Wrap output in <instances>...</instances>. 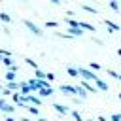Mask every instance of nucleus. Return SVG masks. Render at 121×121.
<instances>
[{"instance_id":"obj_1","label":"nucleus","mask_w":121,"mask_h":121,"mask_svg":"<svg viewBox=\"0 0 121 121\" xmlns=\"http://www.w3.org/2000/svg\"><path fill=\"white\" fill-rule=\"evenodd\" d=\"M23 25L30 30V34H34V36H38V38H42V36H43V30H42L36 23H32L30 19H23Z\"/></svg>"},{"instance_id":"obj_2","label":"nucleus","mask_w":121,"mask_h":121,"mask_svg":"<svg viewBox=\"0 0 121 121\" xmlns=\"http://www.w3.org/2000/svg\"><path fill=\"white\" fill-rule=\"evenodd\" d=\"M78 70H79V78H83L85 81H96V79H98V76H96L93 70H89V68L78 66Z\"/></svg>"},{"instance_id":"obj_3","label":"nucleus","mask_w":121,"mask_h":121,"mask_svg":"<svg viewBox=\"0 0 121 121\" xmlns=\"http://www.w3.org/2000/svg\"><path fill=\"white\" fill-rule=\"evenodd\" d=\"M53 110H55L57 113H60V115H70V108L64 106V104H60V102H55V104H53Z\"/></svg>"},{"instance_id":"obj_4","label":"nucleus","mask_w":121,"mask_h":121,"mask_svg":"<svg viewBox=\"0 0 121 121\" xmlns=\"http://www.w3.org/2000/svg\"><path fill=\"white\" fill-rule=\"evenodd\" d=\"M104 26L108 28V32H117V30H121V28H119V25H117V23H113L112 19H104Z\"/></svg>"},{"instance_id":"obj_5","label":"nucleus","mask_w":121,"mask_h":121,"mask_svg":"<svg viewBox=\"0 0 121 121\" xmlns=\"http://www.w3.org/2000/svg\"><path fill=\"white\" fill-rule=\"evenodd\" d=\"M79 85H81L87 93H98V89H96V87H95V83H91V81H85V79H83Z\"/></svg>"},{"instance_id":"obj_6","label":"nucleus","mask_w":121,"mask_h":121,"mask_svg":"<svg viewBox=\"0 0 121 121\" xmlns=\"http://www.w3.org/2000/svg\"><path fill=\"white\" fill-rule=\"evenodd\" d=\"M19 93H21L23 96H28V95H32V89H30V85H28L26 81H21V89H19Z\"/></svg>"},{"instance_id":"obj_7","label":"nucleus","mask_w":121,"mask_h":121,"mask_svg":"<svg viewBox=\"0 0 121 121\" xmlns=\"http://www.w3.org/2000/svg\"><path fill=\"white\" fill-rule=\"evenodd\" d=\"M79 28H81V30H91V32L96 30V26L91 25V23H87V21H79Z\"/></svg>"},{"instance_id":"obj_8","label":"nucleus","mask_w":121,"mask_h":121,"mask_svg":"<svg viewBox=\"0 0 121 121\" xmlns=\"http://www.w3.org/2000/svg\"><path fill=\"white\" fill-rule=\"evenodd\" d=\"M66 74H68L70 78H79V70H78V66H66Z\"/></svg>"},{"instance_id":"obj_9","label":"nucleus","mask_w":121,"mask_h":121,"mask_svg":"<svg viewBox=\"0 0 121 121\" xmlns=\"http://www.w3.org/2000/svg\"><path fill=\"white\" fill-rule=\"evenodd\" d=\"M95 87H96L98 91H108V83H106L104 79H100V78L95 81Z\"/></svg>"},{"instance_id":"obj_10","label":"nucleus","mask_w":121,"mask_h":121,"mask_svg":"<svg viewBox=\"0 0 121 121\" xmlns=\"http://www.w3.org/2000/svg\"><path fill=\"white\" fill-rule=\"evenodd\" d=\"M53 93H55L53 87H49V89H40V91H38V96H40V98H45V96H51Z\"/></svg>"},{"instance_id":"obj_11","label":"nucleus","mask_w":121,"mask_h":121,"mask_svg":"<svg viewBox=\"0 0 121 121\" xmlns=\"http://www.w3.org/2000/svg\"><path fill=\"white\" fill-rule=\"evenodd\" d=\"M64 23H66L68 26H72V28H79V21H78V19H70V17H64Z\"/></svg>"},{"instance_id":"obj_12","label":"nucleus","mask_w":121,"mask_h":121,"mask_svg":"<svg viewBox=\"0 0 121 121\" xmlns=\"http://www.w3.org/2000/svg\"><path fill=\"white\" fill-rule=\"evenodd\" d=\"M2 64L6 66V70H11V68L15 66V62H13V59H11V57H6V59H2Z\"/></svg>"},{"instance_id":"obj_13","label":"nucleus","mask_w":121,"mask_h":121,"mask_svg":"<svg viewBox=\"0 0 121 121\" xmlns=\"http://www.w3.org/2000/svg\"><path fill=\"white\" fill-rule=\"evenodd\" d=\"M0 21H2L4 25H9V23H11V15L6 13V11H0Z\"/></svg>"},{"instance_id":"obj_14","label":"nucleus","mask_w":121,"mask_h":121,"mask_svg":"<svg viewBox=\"0 0 121 121\" xmlns=\"http://www.w3.org/2000/svg\"><path fill=\"white\" fill-rule=\"evenodd\" d=\"M15 78H17V72L6 70V83H9V81H15Z\"/></svg>"},{"instance_id":"obj_15","label":"nucleus","mask_w":121,"mask_h":121,"mask_svg":"<svg viewBox=\"0 0 121 121\" xmlns=\"http://www.w3.org/2000/svg\"><path fill=\"white\" fill-rule=\"evenodd\" d=\"M108 6H110L115 13H119V11H121V8H119V0H110V4H108Z\"/></svg>"},{"instance_id":"obj_16","label":"nucleus","mask_w":121,"mask_h":121,"mask_svg":"<svg viewBox=\"0 0 121 121\" xmlns=\"http://www.w3.org/2000/svg\"><path fill=\"white\" fill-rule=\"evenodd\" d=\"M0 112H4L6 115H11V113L15 112V106H11V104H6V106H4V108H2Z\"/></svg>"},{"instance_id":"obj_17","label":"nucleus","mask_w":121,"mask_h":121,"mask_svg":"<svg viewBox=\"0 0 121 121\" xmlns=\"http://www.w3.org/2000/svg\"><path fill=\"white\" fill-rule=\"evenodd\" d=\"M70 115L74 117V121H85V119L81 117V113H79L78 110H70Z\"/></svg>"},{"instance_id":"obj_18","label":"nucleus","mask_w":121,"mask_h":121,"mask_svg":"<svg viewBox=\"0 0 121 121\" xmlns=\"http://www.w3.org/2000/svg\"><path fill=\"white\" fill-rule=\"evenodd\" d=\"M106 74H108V76H112L113 79L121 81V74H119V72H115V70H110V68H108V70H106Z\"/></svg>"},{"instance_id":"obj_19","label":"nucleus","mask_w":121,"mask_h":121,"mask_svg":"<svg viewBox=\"0 0 121 121\" xmlns=\"http://www.w3.org/2000/svg\"><path fill=\"white\" fill-rule=\"evenodd\" d=\"M25 64H28V66H32L34 70H38V68H40V66H38V62H36V60H32L30 57H26V59H25Z\"/></svg>"},{"instance_id":"obj_20","label":"nucleus","mask_w":121,"mask_h":121,"mask_svg":"<svg viewBox=\"0 0 121 121\" xmlns=\"http://www.w3.org/2000/svg\"><path fill=\"white\" fill-rule=\"evenodd\" d=\"M81 8H83V9H85V11H89V13H95V15H96V13H98V11H96V8H93V6H89V4H83V6H81Z\"/></svg>"},{"instance_id":"obj_21","label":"nucleus","mask_w":121,"mask_h":121,"mask_svg":"<svg viewBox=\"0 0 121 121\" xmlns=\"http://www.w3.org/2000/svg\"><path fill=\"white\" fill-rule=\"evenodd\" d=\"M34 76H36V79H45V72H43V70H40V68H38V70H34Z\"/></svg>"},{"instance_id":"obj_22","label":"nucleus","mask_w":121,"mask_h":121,"mask_svg":"<svg viewBox=\"0 0 121 121\" xmlns=\"http://www.w3.org/2000/svg\"><path fill=\"white\" fill-rule=\"evenodd\" d=\"M59 23L57 21H45V28H57Z\"/></svg>"},{"instance_id":"obj_23","label":"nucleus","mask_w":121,"mask_h":121,"mask_svg":"<svg viewBox=\"0 0 121 121\" xmlns=\"http://www.w3.org/2000/svg\"><path fill=\"white\" fill-rule=\"evenodd\" d=\"M100 68H102V66H100L98 62H91V64H89V70H93V72H96V70H100Z\"/></svg>"},{"instance_id":"obj_24","label":"nucleus","mask_w":121,"mask_h":121,"mask_svg":"<svg viewBox=\"0 0 121 121\" xmlns=\"http://www.w3.org/2000/svg\"><path fill=\"white\" fill-rule=\"evenodd\" d=\"M55 78H57V76H55L53 72H45V79H47L49 83H51V81H55Z\"/></svg>"},{"instance_id":"obj_25","label":"nucleus","mask_w":121,"mask_h":121,"mask_svg":"<svg viewBox=\"0 0 121 121\" xmlns=\"http://www.w3.org/2000/svg\"><path fill=\"white\" fill-rule=\"evenodd\" d=\"M2 30H4V34H9V26H8V25H4V26H2Z\"/></svg>"},{"instance_id":"obj_26","label":"nucleus","mask_w":121,"mask_h":121,"mask_svg":"<svg viewBox=\"0 0 121 121\" xmlns=\"http://www.w3.org/2000/svg\"><path fill=\"white\" fill-rule=\"evenodd\" d=\"M4 121H17V119H13L11 115H6V117H4Z\"/></svg>"},{"instance_id":"obj_27","label":"nucleus","mask_w":121,"mask_h":121,"mask_svg":"<svg viewBox=\"0 0 121 121\" xmlns=\"http://www.w3.org/2000/svg\"><path fill=\"white\" fill-rule=\"evenodd\" d=\"M60 2H62V0H51V4H55V6H59Z\"/></svg>"},{"instance_id":"obj_28","label":"nucleus","mask_w":121,"mask_h":121,"mask_svg":"<svg viewBox=\"0 0 121 121\" xmlns=\"http://www.w3.org/2000/svg\"><path fill=\"white\" fill-rule=\"evenodd\" d=\"M96 121H106V117H104V115H98V119H96Z\"/></svg>"},{"instance_id":"obj_29","label":"nucleus","mask_w":121,"mask_h":121,"mask_svg":"<svg viewBox=\"0 0 121 121\" xmlns=\"http://www.w3.org/2000/svg\"><path fill=\"white\" fill-rule=\"evenodd\" d=\"M38 121H47V119L45 117H38Z\"/></svg>"},{"instance_id":"obj_30","label":"nucleus","mask_w":121,"mask_h":121,"mask_svg":"<svg viewBox=\"0 0 121 121\" xmlns=\"http://www.w3.org/2000/svg\"><path fill=\"white\" fill-rule=\"evenodd\" d=\"M117 55H119V57H121V47H119V49H117Z\"/></svg>"},{"instance_id":"obj_31","label":"nucleus","mask_w":121,"mask_h":121,"mask_svg":"<svg viewBox=\"0 0 121 121\" xmlns=\"http://www.w3.org/2000/svg\"><path fill=\"white\" fill-rule=\"evenodd\" d=\"M2 91H4V85H0V95H2Z\"/></svg>"},{"instance_id":"obj_32","label":"nucleus","mask_w":121,"mask_h":121,"mask_svg":"<svg viewBox=\"0 0 121 121\" xmlns=\"http://www.w3.org/2000/svg\"><path fill=\"white\" fill-rule=\"evenodd\" d=\"M117 98H119V100H121V93H117Z\"/></svg>"},{"instance_id":"obj_33","label":"nucleus","mask_w":121,"mask_h":121,"mask_svg":"<svg viewBox=\"0 0 121 121\" xmlns=\"http://www.w3.org/2000/svg\"><path fill=\"white\" fill-rule=\"evenodd\" d=\"M85 121H95V119H85Z\"/></svg>"},{"instance_id":"obj_34","label":"nucleus","mask_w":121,"mask_h":121,"mask_svg":"<svg viewBox=\"0 0 121 121\" xmlns=\"http://www.w3.org/2000/svg\"><path fill=\"white\" fill-rule=\"evenodd\" d=\"M21 2H26V0H21Z\"/></svg>"},{"instance_id":"obj_35","label":"nucleus","mask_w":121,"mask_h":121,"mask_svg":"<svg viewBox=\"0 0 121 121\" xmlns=\"http://www.w3.org/2000/svg\"><path fill=\"white\" fill-rule=\"evenodd\" d=\"M0 62H2V57H0Z\"/></svg>"},{"instance_id":"obj_36","label":"nucleus","mask_w":121,"mask_h":121,"mask_svg":"<svg viewBox=\"0 0 121 121\" xmlns=\"http://www.w3.org/2000/svg\"><path fill=\"white\" fill-rule=\"evenodd\" d=\"M21 121H23V119H21Z\"/></svg>"}]
</instances>
